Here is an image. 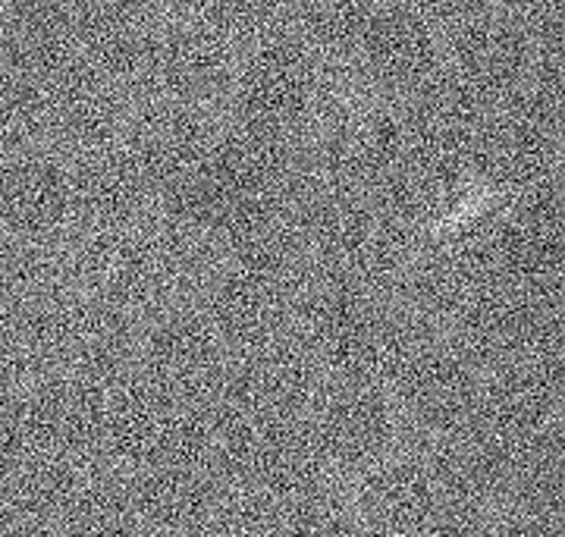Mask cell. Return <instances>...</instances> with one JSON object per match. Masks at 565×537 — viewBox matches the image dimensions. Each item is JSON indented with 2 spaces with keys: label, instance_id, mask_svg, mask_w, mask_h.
Instances as JSON below:
<instances>
[{
  "label": "cell",
  "instance_id": "obj_3",
  "mask_svg": "<svg viewBox=\"0 0 565 537\" xmlns=\"http://www.w3.org/2000/svg\"><path fill=\"white\" fill-rule=\"evenodd\" d=\"M393 438V421L384 399L371 390H345L321 415V443L323 456L343 465H371L374 459L384 456Z\"/></svg>",
  "mask_w": 565,
  "mask_h": 537
},
{
  "label": "cell",
  "instance_id": "obj_9",
  "mask_svg": "<svg viewBox=\"0 0 565 537\" xmlns=\"http://www.w3.org/2000/svg\"><path fill=\"white\" fill-rule=\"evenodd\" d=\"M17 465H20V453L0 443V509L10 506L13 497V477H17Z\"/></svg>",
  "mask_w": 565,
  "mask_h": 537
},
{
  "label": "cell",
  "instance_id": "obj_2",
  "mask_svg": "<svg viewBox=\"0 0 565 537\" xmlns=\"http://www.w3.org/2000/svg\"><path fill=\"white\" fill-rule=\"evenodd\" d=\"M437 484L418 462H393L362 491V513L381 537H418L437 518Z\"/></svg>",
  "mask_w": 565,
  "mask_h": 537
},
{
  "label": "cell",
  "instance_id": "obj_10",
  "mask_svg": "<svg viewBox=\"0 0 565 537\" xmlns=\"http://www.w3.org/2000/svg\"><path fill=\"white\" fill-rule=\"evenodd\" d=\"M0 537H51L41 525L35 522H17V525H7L0 528Z\"/></svg>",
  "mask_w": 565,
  "mask_h": 537
},
{
  "label": "cell",
  "instance_id": "obj_5",
  "mask_svg": "<svg viewBox=\"0 0 565 537\" xmlns=\"http://www.w3.org/2000/svg\"><path fill=\"white\" fill-rule=\"evenodd\" d=\"M66 537H136V506L114 484L92 487L73 499Z\"/></svg>",
  "mask_w": 565,
  "mask_h": 537
},
{
  "label": "cell",
  "instance_id": "obj_7",
  "mask_svg": "<svg viewBox=\"0 0 565 537\" xmlns=\"http://www.w3.org/2000/svg\"><path fill=\"white\" fill-rule=\"evenodd\" d=\"M282 537H359V528L340 499L308 494L282 528Z\"/></svg>",
  "mask_w": 565,
  "mask_h": 537
},
{
  "label": "cell",
  "instance_id": "obj_1",
  "mask_svg": "<svg viewBox=\"0 0 565 537\" xmlns=\"http://www.w3.org/2000/svg\"><path fill=\"white\" fill-rule=\"evenodd\" d=\"M136 516L161 535H192L217 513V487L195 462H158L148 465L132 494Z\"/></svg>",
  "mask_w": 565,
  "mask_h": 537
},
{
  "label": "cell",
  "instance_id": "obj_8",
  "mask_svg": "<svg viewBox=\"0 0 565 537\" xmlns=\"http://www.w3.org/2000/svg\"><path fill=\"white\" fill-rule=\"evenodd\" d=\"M490 537H556V531L546 525L544 518L522 516V518H512L509 525H503L497 535H490Z\"/></svg>",
  "mask_w": 565,
  "mask_h": 537
},
{
  "label": "cell",
  "instance_id": "obj_6",
  "mask_svg": "<svg viewBox=\"0 0 565 537\" xmlns=\"http://www.w3.org/2000/svg\"><path fill=\"white\" fill-rule=\"evenodd\" d=\"M282 518L267 497H239L211 516L207 537H282Z\"/></svg>",
  "mask_w": 565,
  "mask_h": 537
},
{
  "label": "cell",
  "instance_id": "obj_4",
  "mask_svg": "<svg viewBox=\"0 0 565 537\" xmlns=\"http://www.w3.org/2000/svg\"><path fill=\"white\" fill-rule=\"evenodd\" d=\"M475 380L452 361H434L405 378V406L430 431H452L475 412Z\"/></svg>",
  "mask_w": 565,
  "mask_h": 537
}]
</instances>
